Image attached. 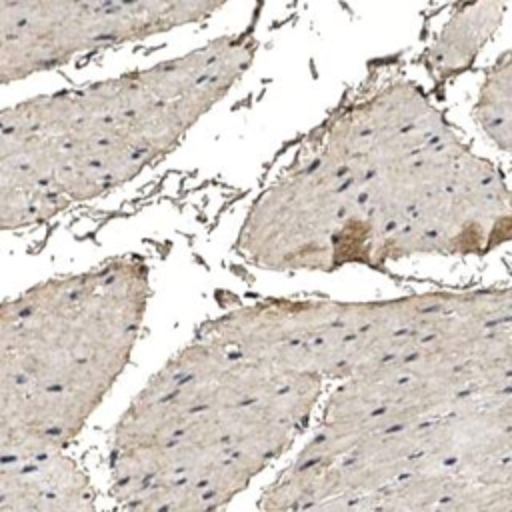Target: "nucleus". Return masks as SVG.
Here are the masks:
<instances>
[{"instance_id":"1","label":"nucleus","mask_w":512,"mask_h":512,"mask_svg":"<svg viewBox=\"0 0 512 512\" xmlns=\"http://www.w3.org/2000/svg\"><path fill=\"white\" fill-rule=\"evenodd\" d=\"M512 244V172L480 152L420 78L380 70L284 156L238 252L282 272L486 256Z\"/></svg>"},{"instance_id":"2","label":"nucleus","mask_w":512,"mask_h":512,"mask_svg":"<svg viewBox=\"0 0 512 512\" xmlns=\"http://www.w3.org/2000/svg\"><path fill=\"white\" fill-rule=\"evenodd\" d=\"M314 368L210 320L132 398L110 444L118 512H218L308 418Z\"/></svg>"},{"instance_id":"3","label":"nucleus","mask_w":512,"mask_h":512,"mask_svg":"<svg viewBox=\"0 0 512 512\" xmlns=\"http://www.w3.org/2000/svg\"><path fill=\"white\" fill-rule=\"evenodd\" d=\"M256 44L220 34L182 54L0 108V232L56 220L164 160L242 80Z\"/></svg>"},{"instance_id":"4","label":"nucleus","mask_w":512,"mask_h":512,"mask_svg":"<svg viewBox=\"0 0 512 512\" xmlns=\"http://www.w3.org/2000/svg\"><path fill=\"white\" fill-rule=\"evenodd\" d=\"M214 12L216 0H0V86Z\"/></svg>"},{"instance_id":"5","label":"nucleus","mask_w":512,"mask_h":512,"mask_svg":"<svg viewBox=\"0 0 512 512\" xmlns=\"http://www.w3.org/2000/svg\"><path fill=\"white\" fill-rule=\"evenodd\" d=\"M508 0H462L432 36L424 66L432 82H446L466 72L498 28Z\"/></svg>"}]
</instances>
